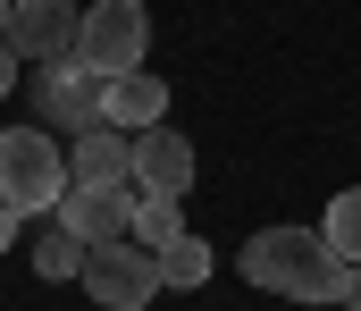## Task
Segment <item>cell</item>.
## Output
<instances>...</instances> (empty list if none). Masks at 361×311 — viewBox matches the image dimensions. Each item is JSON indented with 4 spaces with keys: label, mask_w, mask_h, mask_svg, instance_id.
Masks as SVG:
<instances>
[{
    "label": "cell",
    "mask_w": 361,
    "mask_h": 311,
    "mask_svg": "<svg viewBox=\"0 0 361 311\" xmlns=\"http://www.w3.org/2000/svg\"><path fill=\"white\" fill-rule=\"evenodd\" d=\"M0 202L17 210V219L68 202V152H59L42 126H8V135H0Z\"/></svg>",
    "instance_id": "obj_3"
},
{
    "label": "cell",
    "mask_w": 361,
    "mask_h": 311,
    "mask_svg": "<svg viewBox=\"0 0 361 311\" xmlns=\"http://www.w3.org/2000/svg\"><path fill=\"white\" fill-rule=\"evenodd\" d=\"M177 236H193L177 202H160V194H143V202H135V236H126V244H143V252H169Z\"/></svg>",
    "instance_id": "obj_12"
},
{
    "label": "cell",
    "mask_w": 361,
    "mask_h": 311,
    "mask_svg": "<svg viewBox=\"0 0 361 311\" xmlns=\"http://www.w3.org/2000/svg\"><path fill=\"white\" fill-rule=\"evenodd\" d=\"M345 311H361V269H345Z\"/></svg>",
    "instance_id": "obj_16"
},
{
    "label": "cell",
    "mask_w": 361,
    "mask_h": 311,
    "mask_svg": "<svg viewBox=\"0 0 361 311\" xmlns=\"http://www.w3.org/2000/svg\"><path fill=\"white\" fill-rule=\"evenodd\" d=\"M319 236H328V252H336L345 269H361V185H345V194L328 202V219H319Z\"/></svg>",
    "instance_id": "obj_11"
},
{
    "label": "cell",
    "mask_w": 361,
    "mask_h": 311,
    "mask_svg": "<svg viewBox=\"0 0 361 311\" xmlns=\"http://www.w3.org/2000/svg\"><path fill=\"white\" fill-rule=\"evenodd\" d=\"M76 25H85V8H68V0H17V17H8V51L59 68V59H76Z\"/></svg>",
    "instance_id": "obj_5"
},
{
    "label": "cell",
    "mask_w": 361,
    "mask_h": 311,
    "mask_svg": "<svg viewBox=\"0 0 361 311\" xmlns=\"http://www.w3.org/2000/svg\"><path fill=\"white\" fill-rule=\"evenodd\" d=\"M8 236H17V210H8V202H0V252H8Z\"/></svg>",
    "instance_id": "obj_17"
},
{
    "label": "cell",
    "mask_w": 361,
    "mask_h": 311,
    "mask_svg": "<svg viewBox=\"0 0 361 311\" xmlns=\"http://www.w3.org/2000/svg\"><path fill=\"white\" fill-rule=\"evenodd\" d=\"M68 185H135V135H118V126L76 135V152H68Z\"/></svg>",
    "instance_id": "obj_9"
},
{
    "label": "cell",
    "mask_w": 361,
    "mask_h": 311,
    "mask_svg": "<svg viewBox=\"0 0 361 311\" xmlns=\"http://www.w3.org/2000/svg\"><path fill=\"white\" fill-rule=\"evenodd\" d=\"M8 17H17V0H0V42H8Z\"/></svg>",
    "instance_id": "obj_18"
},
{
    "label": "cell",
    "mask_w": 361,
    "mask_h": 311,
    "mask_svg": "<svg viewBox=\"0 0 361 311\" xmlns=\"http://www.w3.org/2000/svg\"><path fill=\"white\" fill-rule=\"evenodd\" d=\"M109 126L118 135H152V126H169V85L143 68V76H126V85H109Z\"/></svg>",
    "instance_id": "obj_10"
},
{
    "label": "cell",
    "mask_w": 361,
    "mask_h": 311,
    "mask_svg": "<svg viewBox=\"0 0 361 311\" xmlns=\"http://www.w3.org/2000/svg\"><path fill=\"white\" fill-rule=\"evenodd\" d=\"M76 286H85L101 311H143L152 295H169V286H160V252H143V244H101Z\"/></svg>",
    "instance_id": "obj_4"
},
{
    "label": "cell",
    "mask_w": 361,
    "mask_h": 311,
    "mask_svg": "<svg viewBox=\"0 0 361 311\" xmlns=\"http://www.w3.org/2000/svg\"><path fill=\"white\" fill-rule=\"evenodd\" d=\"M202 278H210V244L202 236H177L160 252V286H202Z\"/></svg>",
    "instance_id": "obj_14"
},
{
    "label": "cell",
    "mask_w": 361,
    "mask_h": 311,
    "mask_svg": "<svg viewBox=\"0 0 361 311\" xmlns=\"http://www.w3.org/2000/svg\"><path fill=\"white\" fill-rule=\"evenodd\" d=\"M244 278L286 303H345V261L328 252L319 227H261L244 244Z\"/></svg>",
    "instance_id": "obj_1"
},
{
    "label": "cell",
    "mask_w": 361,
    "mask_h": 311,
    "mask_svg": "<svg viewBox=\"0 0 361 311\" xmlns=\"http://www.w3.org/2000/svg\"><path fill=\"white\" fill-rule=\"evenodd\" d=\"M185 185H193V143H185L177 126H152V135H135V194L185 202Z\"/></svg>",
    "instance_id": "obj_7"
},
{
    "label": "cell",
    "mask_w": 361,
    "mask_h": 311,
    "mask_svg": "<svg viewBox=\"0 0 361 311\" xmlns=\"http://www.w3.org/2000/svg\"><path fill=\"white\" fill-rule=\"evenodd\" d=\"M34 102L51 109V118H68L76 135H92V126H109V85H101V76H85L76 59L42 68V93H34Z\"/></svg>",
    "instance_id": "obj_8"
},
{
    "label": "cell",
    "mask_w": 361,
    "mask_h": 311,
    "mask_svg": "<svg viewBox=\"0 0 361 311\" xmlns=\"http://www.w3.org/2000/svg\"><path fill=\"white\" fill-rule=\"evenodd\" d=\"M8 93H17V51L0 42V102H8Z\"/></svg>",
    "instance_id": "obj_15"
},
{
    "label": "cell",
    "mask_w": 361,
    "mask_h": 311,
    "mask_svg": "<svg viewBox=\"0 0 361 311\" xmlns=\"http://www.w3.org/2000/svg\"><path fill=\"white\" fill-rule=\"evenodd\" d=\"M135 185H68V202H59V227H76L92 252L101 244H126L135 236Z\"/></svg>",
    "instance_id": "obj_6"
},
{
    "label": "cell",
    "mask_w": 361,
    "mask_h": 311,
    "mask_svg": "<svg viewBox=\"0 0 361 311\" xmlns=\"http://www.w3.org/2000/svg\"><path fill=\"white\" fill-rule=\"evenodd\" d=\"M85 261H92V244L76 227H51V236L34 244V269H42V278H85Z\"/></svg>",
    "instance_id": "obj_13"
},
{
    "label": "cell",
    "mask_w": 361,
    "mask_h": 311,
    "mask_svg": "<svg viewBox=\"0 0 361 311\" xmlns=\"http://www.w3.org/2000/svg\"><path fill=\"white\" fill-rule=\"evenodd\" d=\"M143 42H152L143 0H92L76 25V68L101 85H126V76H143Z\"/></svg>",
    "instance_id": "obj_2"
}]
</instances>
